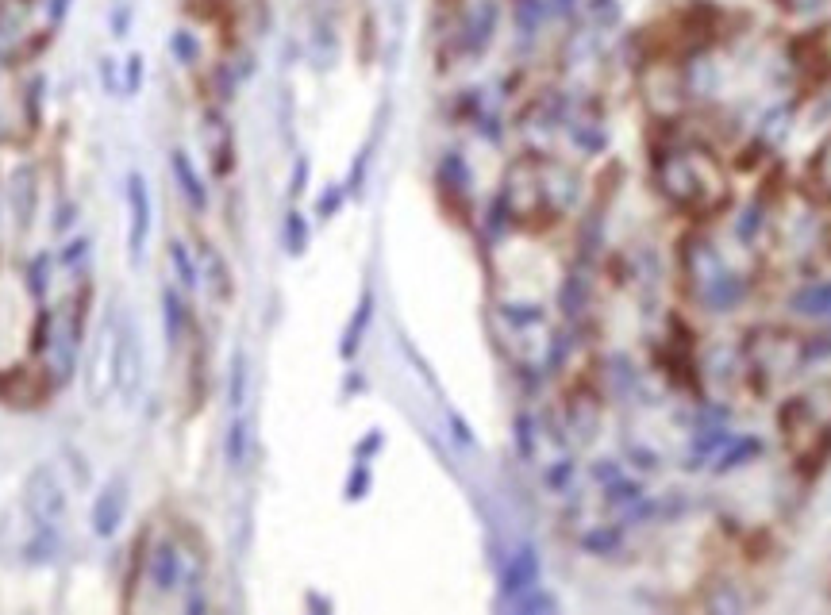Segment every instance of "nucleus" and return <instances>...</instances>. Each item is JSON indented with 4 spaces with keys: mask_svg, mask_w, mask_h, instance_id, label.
Wrapping results in <instances>:
<instances>
[{
    "mask_svg": "<svg viewBox=\"0 0 831 615\" xmlns=\"http://www.w3.org/2000/svg\"><path fill=\"white\" fill-rule=\"evenodd\" d=\"M112 350H108V373H112V393L120 404H135L143 389V346H139V327L131 312H112Z\"/></svg>",
    "mask_w": 831,
    "mask_h": 615,
    "instance_id": "nucleus-1",
    "label": "nucleus"
},
{
    "mask_svg": "<svg viewBox=\"0 0 831 615\" xmlns=\"http://www.w3.org/2000/svg\"><path fill=\"white\" fill-rule=\"evenodd\" d=\"M24 508L35 527H47V531H62L66 523V512H70V500H66V489L58 481V473L47 466H39L24 485Z\"/></svg>",
    "mask_w": 831,
    "mask_h": 615,
    "instance_id": "nucleus-2",
    "label": "nucleus"
},
{
    "mask_svg": "<svg viewBox=\"0 0 831 615\" xmlns=\"http://www.w3.org/2000/svg\"><path fill=\"white\" fill-rule=\"evenodd\" d=\"M127 212H131L127 254H131V266H139L147 254V239H151V189L143 173H127Z\"/></svg>",
    "mask_w": 831,
    "mask_h": 615,
    "instance_id": "nucleus-3",
    "label": "nucleus"
},
{
    "mask_svg": "<svg viewBox=\"0 0 831 615\" xmlns=\"http://www.w3.org/2000/svg\"><path fill=\"white\" fill-rule=\"evenodd\" d=\"M124 512H127V485L124 481H108L97 492V500H93V531L101 539H112L120 531V523H124Z\"/></svg>",
    "mask_w": 831,
    "mask_h": 615,
    "instance_id": "nucleus-4",
    "label": "nucleus"
},
{
    "mask_svg": "<svg viewBox=\"0 0 831 615\" xmlns=\"http://www.w3.org/2000/svg\"><path fill=\"white\" fill-rule=\"evenodd\" d=\"M151 585L158 592L185 589V577H181V550H177V542H162V546H154V554H151Z\"/></svg>",
    "mask_w": 831,
    "mask_h": 615,
    "instance_id": "nucleus-5",
    "label": "nucleus"
},
{
    "mask_svg": "<svg viewBox=\"0 0 831 615\" xmlns=\"http://www.w3.org/2000/svg\"><path fill=\"white\" fill-rule=\"evenodd\" d=\"M170 170H174V177H177L181 197L189 200L197 212H204V208H208V189H204L201 173H197V166H193L189 150H170Z\"/></svg>",
    "mask_w": 831,
    "mask_h": 615,
    "instance_id": "nucleus-6",
    "label": "nucleus"
},
{
    "mask_svg": "<svg viewBox=\"0 0 831 615\" xmlns=\"http://www.w3.org/2000/svg\"><path fill=\"white\" fill-rule=\"evenodd\" d=\"M35 197H39V185H35V170L24 166L12 177V212H16V223L20 227H31V216H35Z\"/></svg>",
    "mask_w": 831,
    "mask_h": 615,
    "instance_id": "nucleus-7",
    "label": "nucleus"
},
{
    "mask_svg": "<svg viewBox=\"0 0 831 615\" xmlns=\"http://www.w3.org/2000/svg\"><path fill=\"white\" fill-rule=\"evenodd\" d=\"M493 27H497V8L493 4H478L470 16H466V31H462V39H466V47L474 50H485L489 47V39H493Z\"/></svg>",
    "mask_w": 831,
    "mask_h": 615,
    "instance_id": "nucleus-8",
    "label": "nucleus"
},
{
    "mask_svg": "<svg viewBox=\"0 0 831 615\" xmlns=\"http://www.w3.org/2000/svg\"><path fill=\"white\" fill-rule=\"evenodd\" d=\"M170 266H174L177 281H181V289H197V285H201V270H197V262H193L189 246L181 243V239H174V243H170Z\"/></svg>",
    "mask_w": 831,
    "mask_h": 615,
    "instance_id": "nucleus-9",
    "label": "nucleus"
},
{
    "mask_svg": "<svg viewBox=\"0 0 831 615\" xmlns=\"http://www.w3.org/2000/svg\"><path fill=\"white\" fill-rule=\"evenodd\" d=\"M201 262H204V270H208V289L216 296H231V277H227V266H224V258L216 254V246H208V243L201 246Z\"/></svg>",
    "mask_w": 831,
    "mask_h": 615,
    "instance_id": "nucleus-10",
    "label": "nucleus"
},
{
    "mask_svg": "<svg viewBox=\"0 0 831 615\" xmlns=\"http://www.w3.org/2000/svg\"><path fill=\"white\" fill-rule=\"evenodd\" d=\"M793 308L805 312V316H831V281L828 285H808L805 293H797Z\"/></svg>",
    "mask_w": 831,
    "mask_h": 615,
    "instance_id": "nucleus-11",
    "label": "nucleus"
},
{
    "mask_svg": "<svg viewBox=\"0 0 831 615\" xmlns=\"http://www.w3.org/2000/svg\"><path fill=\"white\" fill-rule=\"evenodd\" d=\"M162 308H166V339H170V343H181V335H185V304L177 300L174 289L162 293Z\"/></svg>",
    "mask_w": 831,
    "mask_h": 615,
    "instance_id": "nucleus-12",
    "label": "nucleus"
},
{
    "mask_svg": "<svg viewBox=\"0 0 831 615\" xmlns=\"http://www.w3.org/2000/svg\"><path fill=\"white\" fill-rule=\"evenodd\" d=\"M543 16H547V4H543V0H520V4H516V27H520L524 35H539Z\"/></svg>",
    "mask_w": 831,
    "mask_h": 615,
    "instance_id": "nucleus-13",
    "label": "nucleus"
},
{
    "mask_svg": "<svg viewBox=\"0 0 831 615\" xmlns=\"http://www.w3.org/2000/svg\"><path fill=\"white\" fill-rule=\"evenodd\" d=\"M170 50H174V58L181 62V66H193V62L201 58V43H197V35H193V31H185V27L170 35Z\"/></svg>",
    "mask_w": 831,
    "mask_h": 615,
    "instance_id": "nucleus-14",
    "label": "nucleus"
},
{
    "mask_svg": "<svg viewBox=\"0 0 831 615\" xmlns=\"http://www.w3.org/2000/svg\"><path fill=\"white\" fill-rule=\"evenodd\" d=\"M243 458H247V423L239 419V423H231V435H227V462L243 466Z\"/></svg>",
    "mask_w": 831,
    "mask_h": 615,
    "instance_id": "nucleus-15",
    "label": "nucleus"
},
{
    "mask_svg": "<svg viewBox=\"0 0 831 615\" xmlns=\"http://www.w3.org/2000/svg\"><path fill=\"white\" fill-rule=\"evenodd\" d=\"M139 85H143V54H131L124 62V93L127 97H135Z\"/></svg>",
    "mask_w": 831,
    "mask_h": 615,
    "instance_id": "nucleus-16",
    "label": "nucleus"
},
{
    "mask_svg": "<svg viewBox=\"0 0 831 615\" xmlns=\"http://www.w3.org/2000/svg\"><path fill=\"white\" fill-rule=\"evenodd\" d=\"M243 381H247V362H243V354H235V362H231V404L235 408L243 404Z\"/></svg>",
    "mask_w": 831,
    "mask_h": 615,
    "instance_id": "nucleus-17",
    "label": "nucleus"
},
{
    "mask_svg": "<svg viewBox=\"0 0 831 615\" xmlns=\"http://www.w3.org/2000/svg\"><path fill=\"white\" fill-rule=\"evenodd\" d=\"M127 27H131V4L120 0V4L112 8V35H116V39H124Z\"/></svg>",
    "mask_w": 831,
    "mask_h": 615,
    "instance_id": "nucleus-18",
    "label": "nucleus"
},
{
    "mask_svg": "<svg viewBox=\"0 0 831 615\" xmlns=\"http://www.w3.org/2000/svg\"><path fill=\"white\" fill-rule=\"evenodd\" d=\"M43 289H47V258H35L31 262V293L43 296Z\"/></svg>",
    "mask_w": 831,
    "mask_h": 615,
    "instance_id": "nucleus-19",
    "label": "nucleus"
},
{
    "mask_svg": "<svg viewBox=\"0 0 831 615\" xmlns=\"http://www.w3.org/2000/svg\"><path fill=\"white\" fill-rule=\"evenodd\" d=\"M101 81H104V93H112V97H116L120 77H116V62H112V58H101Z\"/></svg>",
    "mask_w": 831,
    "mask_h": 615,
    "instance_id": "nucleus-20",
    "label": "nucleus"
},
{
    "mask_svg": "<svg viewBox=\"0 0 831 615\" xmlns=\"http://www.w3.org/2000/svg\"><path fill=\"white\" fill-rule=\"evenodd\" d=\"M66 8H70V0H51V20H54V24H62Z\"/></svg>",
    "mask_w": 831,
    "mask_h": 615,
    "instance_id": "nucleus-21",
    "label": "nucleus"
}]
</instances>
